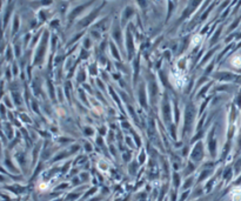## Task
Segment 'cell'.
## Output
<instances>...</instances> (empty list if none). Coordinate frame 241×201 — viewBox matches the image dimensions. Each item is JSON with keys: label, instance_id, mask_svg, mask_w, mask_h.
<instances>
[{"label": "cell", "instance_id": "1", "mask_svg": "<svg viewBox=\"0 0 241 201\" xmlns=\"http://www.w3.org/2000/svg\"><path fill=\"white\" fill-rule=\"evenodd\" d=\"M233 201H241V187H235L231 193Z\"/></svg>", "mask_w": 241, "mask_h": 201}, {"label": "cell", "instance_id": "2", "mask_svg": "<svg viewBox=\"0 0 241 201\" xmlns=\"http://www.w3.org/2000/svg\"><path fill=\"white\" fill-rule=\"evenodd\" d=\"M232 65L236 68H241V55H235L232 59Z\"/></svg>", "mask_w": 241, "mask_h": 201}]
</instances>
